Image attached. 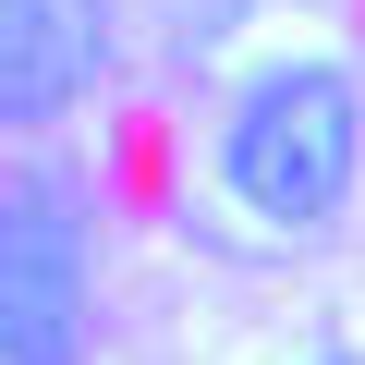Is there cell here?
<instances>
[{
    "label": "cell",
    "mask_w": 365,
    "mask_h": 365,
    "mask_svg": "<svg viewBox=\"0 0 365 365\" xmlns=\"http://www.w3.org/2000/svg\"><path fill=\"white\" fill-rule=\"evenodd\" d=\"M353 158H365V98L341 61H280L244 86V110L220 122V182L232 207H256L268 232H317L353 195Z\"/></svg>",
    "instance_id": "1"
},
{
    "label": "cell",
    "mask_w": 365,
    "mask_h": 365,
    "mask_svg": "<svg viewBox=\"0 0 365 365\" xmlns=\"http://www.w3.org/2000/svg\"><path fill=\"white\" fill-rule=\"evenodd\" d=\"M0 353L13 365L86 353V207L61 170H25L13 220H0Z\"/></svg>",
    "instance_id": "2"
},
{
    "label": "cell",
    "mask_w": 365,
    "mask_h": 365,
    "mask_svg": "<svg viewBox=\"0 0 365 365\" xmlns=\"http://www.w3.org/2000/svg\"><path fill=\"white\" fill-rule=\"evenodd\" d=\"M110 61V0H0V110L13 134H49Z\"/></svg>",
    "instance_id": "3"
},
{
    "label": "cell",
    "mask_w": 365,
    "mask_h": 365,
    "mask_svg": "<svg viewBox=\"0 0 365 365\" xmlns=\"http://www.w3.org/2000/svg\"><path fill=\"white\" fill-rule=\"evenodd\" d=\"M304 365H365V353H341V341H329V353H304Z\"/></svg>",
    "instance_id": "4"
}]
</instances>
